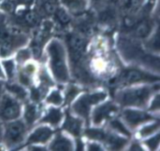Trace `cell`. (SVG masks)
<instances>
[{
  "label": "cell",
  "instance_id": "74e56055",
  "mask_svg": "<svg viewBox=\"0 0 160 151\" xmlns=\"http://www.w3.org/2000/svg\"><path fill=\"white\" fill-rule=\"evenodd\" d=\"M6 1H8V0H0V4H2L3 2H6Z\"/></svg>",
  "mask_w": 160,
  "mask_h": 151
},
{
  "label": "cell",
  "instance_id": "4fadbf2b",
  "mask_svg": "<svg viewBox=\"0 0 160 151\" xmlns=\"http://www.w3.org/2000/svg\"><path fill=\"white\" fill-rule=\"evenodd\" d=\"M54 134V131L52 127L46 124H40V126L36 127L31 134L26 136V140L24 141L23 147L29 145H46L50 142L52 137Z\"/></svg>",
  "mask_w": 160,
  "mask_h": 151
},
{
  "label": "cell",
  "instance_id": "6da1fadb",
  "mask_svg": "<svg viewBox=\"0 0 160 151\" xmlns=\"http://www.w3.org/2000/svg\"><path fill=\"white\" fill-rule=\"evenodd\" d=\"M158 92H159V82L124 87L115 92L114 102L120 107L144 109L147 107L152 96Z\"/></svg>",
  "mask_w": 160,
  "mask_h": 151
},
{
  "label": "cell",
  "instance_id": "3957f363",
  "mask_svg": "<svg viewBox=\"0 0 160 151\" xmlns=\"http://www.w3.org/2000/svg\"><path fill=\"white\" fill-rule=\"evenodd\" d=\"M29 38L25 33L8 25V17L0 10V57L8 58L19 49L27 45Z\"/></svg>",
  "mask_w": 160,
  "mask_h": 151
},
{
  "label": "cell",
  "instance_id": "5b68a950",
  "mask_svg": "<svg viewBox=\"0 0 160 151\" xmlns=\"http://www.w3.org/2000/svg\"><path fill=\"white\" fill-rule=\"evenodd\" d=\"M117 47L119 49L120 53L122 54L123 58L129 62L135 63L140 65H143L150 67L151 70L156 71L158 74L159 71V58L158 55L154 56L153 54H148L145 51V49H142L136 41L131 39L122 37L119 38L117 41Z\"/></svg>",
  "mask_w": 160,
  "mask_h": 151
},
{
  "label": "cell",
  "instance_id": "603a6c76",
  "mask_svg": "<svg viewBox=\"0 0 160 151\" xmlns=\"http://www.w3.org/2000/svg\"><path fill=\"white\" fill-rule=\"evenodd\" d=\"M108 129L125 137L128 138L131 137V131L127 127V125L123 122L121 119H117V118L111 119L109 120Z\"/></svg>",
  "mask_w": 160,
  "mask_h": 151
},
{
  "label": "cell",
  "instance_id": "836d02e7",
  "mask_svg": "<svg viewBox=\"0 0 160 151\" xmlns=\"http://www.w3.org/2000/svg\"><path fill=\"white\" fill-rule=\"evenodd\" d=\"M128 150H135V151L144 150V149L142 148V143H140L139 141H132L130 144L128 143Z\"/></svg>",
  "mask_w": 160,
  "mask_h": 151
},
{
  "label": "cell",
  "instance_id": "e575fe53",
  "mask_svg": "<svg viewBox=\"0 0 160 151\" xmlns=\"http://www.w3.org/2000/svg\"><path fill=\"white\" fill-rule=\"evenodd\" d=\"M34 2L35 0H13V3L15 4V6L23 7L31 6Z\"/></svg>",
  "mask_w": 160,
  "mask_h": 151
},
{
  "label": "cell",
  "instance_id": "8d00e7d4",
  "mask_svg": "<svg viewBox=\"0 0 160 151\" xmlns=\"http://www.w3.org/2000/svg\"><path fill=\"white\" fill-rule=\"evenodd\" d=\"M88 1L94 3V4H100L101 2H103V1H105V0H88Z\"/></svg>",
  "mask_w": 160,
  "mask_h": 151
},
{
  "label": "cell",
  "instance_id": "d6986e66",
  "mask_svg": "<svg viewBox=\"0 0 160 151\" xmlns=\"http://www.w3.org/2000/svg\"><path fill=\"white\" fill-rule=\"evenodd\" d=\"M64 8H66L70 15L82 16L83 15L89 6L88 0H60Z\"/></svg>",
  "mask_w": 160,
  "mask_h": 151
},
{
  "label": "cell",
  "instance_id": "ba28073f",
  "mask_svg": "<svg viewBox=\"0 0 160 151\" xmlns=\"http://www.w3.org/2000/svg\"><path fill=\"white\" fill-rule=\"evenodd\" d=\"M28 129L22 120L17 119L8 121L2 130V138L5 147L12 149L22 146L27 136Z\"/></svg>",
  "mask_w": 160,
  "mask_h": 151
},
{
  "label": "cell",
  "instance_id": "2e32d148",
  "mask_svg": "<svg viewBox=\"0 0 160 151\" xmlns=\"http://www.w3.org/2000/svg\"><path fill=\"white\" fill-rule=\"evenodd\" d=\"M64 117L65 113L59 106H51L49 108H47L42 117L39 118L38 122L39 124L49 125L52 128H57L62 124Z\"/></svg>",
  "mask_w": 160,
  "mask_h": 151
},
{
  "label": "cell",
  "instance_id": "8fae6325",
  "mask_svg": "<svg viewBox=\"0 0 160 151\" xmlns=\"http://www.w3.org/2000/svg\"><path fill=\"white\" fill-rule=\"evenodd\" d=\"M21 102L9 93H2L0 97V120L10 121L20 119L22 116Z\"/></svg>",
  "mask_w": 160,
  "mask_h": 151
},
{
  "label": "cell",
  "instance_id": "484cf974",
  "mask_svg": "<svg viewBox=\"0 0 160 151\" xmlns=\"http://www.w3.org/2000/svg\"><path fill=\"white\" fill-rule=\"evenodd\" d=\"M21 20L23 24H26L27 26H30V27H34L39 23L40 14L37 10L23 11V13L21 15Z\"/></svg>",
  "mask_w": 160,
  "mask_h": 151
},
{
  "label": "cell",
  "instance_id": "d590c367",
  "mask_svg": "<svg viewBox=\"0 0 160 151\" xmlns=\"http://www.w3.org/2000/svg\"><path fill=\"white\" fill-rule=\"evenodd\" d=\"M5 79H6V76H5V73L1 64V61H0V80H5Z\"/></svg>",
  "mask_w": 160,
  "mask_h": 151
},
{
  "label": "cell",
  "instance_id": "83f0119b",
  "mask_svg": "<svg viewBox=\"0 0 160 151\" xmlns=\"http://www.w3.org/2000/svg\"><path fill=\"white\" fill-rule=\"evenodd\" d=\"M145 44H144V49L146 50H150V51H155L158 54L159 51V36H158V28L157 26L156 31H154L152 33V35L145 39Z\"/></svg>",
  "mask_w": 160,
  "mask_h": 151
},
{
  "label": "cell",
  "instance_id": "ac0fdd59",
  "mask_svg": "<svg viewBox=\"0 0 160 151\" xmlns=\"http://www.w3.org/2000/svg\"><path fill=\"white\" fill-rule=\"evenodd\" d=\"M22 115L24 123L28 128H31L41 117V110L39 109V106L37 105V103L31 102L24 106L22 111Z\"/></svg>",
  "mask_w": 160,
  "mask_h": 151
},
{
  "label": "cell",
  "instance_id": "d6a6232c",
  "mask_svg": "<svg viewBox=\"0 0 160 151\" xmlns=\"http://www.w3.org/2000/svg\"><path fill=\"white\" fill-rule=\"evenodd\" d=\"M86 148H84V149H86L87 150H90V151H100V150H104L105 149L103 148V146L99 143V142H97V141H91L90 140V142H88L86 145H84Z\"/></svg>",
  "mask_w": 160,
  "mask_h": 151
},
{
  "label": "cell",
  "instance_id": "7402d4cb",
  "mask_svg": "<svg viewBox=\"0 0 160 151\" xmlns=\"http://www.w3.org/2000/svg\"><path fill=\"white\" fill-rule=\"evenodd\" d=\"M138 129L139 130L137 132V136L140 139L148 138L159 132V121H158V120H156L147 122V123L142 125Z\"/></svg>",
  "mask_w": 160,
  "mask_h": 151
},
{
  "label": "cell",
  "instance_id": "7a4b0ae2",
  "mask_svg": "<svg viewBox=\"0 0 160 151\" xmlns=\"http://www.w3.org/2000/svg\"><path fill=\"white\" fill-rule=\"evenodd\" d=\"M45 50L48 66L52 78L60 84L68 83L70 80V72L64 43L58 38H53L47 43Z\"/></svg>",
  "mask_w": 160,
  "mask_h": 151
},
{
  "label": "cell",
  "instance_id": "44dd1931",
  "mask_svg": "<svg viewBox=\"0 0 160 151\" xmlns=\"http://www.w3.org/2000/svg\"><path fill=\"white\" fill-rule=\"evenodd\" d=\"M5 89L8 93H9L10 95L18 99L20 102L27 99L28 92L26 91V88L21 85L20 83H14L11 81L10 83H8L5 85Z\"/></svg>",
  "mask_w": 160,
  "mask_h": 151
},
{
  "label": "cell",
  "instance_id": "1f68e13d",
  "mask_svg": "<svg viewBox=\"0 0 160 151\" xmlns=\"http://www.w3.org/2000/svg\"><path fill=\"white\" fill-rule=\"evenodd\" d=\"M159 101V92H158L157 93H155V94L152 96V98H151V100H150V102H149V104H148V106H147L148 111L151 112V113L153 112V114H155V113L158 114V111H159L160 107Z\"/></svg>",
  "mask_w": 160,
  "mask_h": 151
},
{
  "label": "cell",
  "instance_id": "9a60e30c",
  "mask_svg": "<svg viewBox=\"0 0 160 151\" xmlns=\"http://www.w3.org/2000/svg\"><path fill=\"white\" fill-rule=\"evenodd\" d=\"M47 149L56 151L74 150L75 142L69 134H66L65 133H57L53 134V136L50 140Z\"/></svg>",
  "mask_w": 160,
  "mask_h": 151
},
{
  "label": "cell",
  "instance_id": "277c9868",
  "mask_svg": "<svg viewBox=\"0 0 160 151\" xmlns=\"http://www.w3.org/2000/svg\"><path fill=\"white\" fill-rule=\"evenodd\" d=\"M107 40L99 37L94 45L89 59L88 66L94 76L99 78H108L113 75L112 69L116 68V64L113 56L107 50Z\"/></svg>",
  "mask_w": 160,
  "mask_h": 151
},
{
  "label": "cell",
  "instance_id": "4316f807",
  "mask_svg": "<svg viewBox=\"0 0 160 151\" xmlns=\"http://www.w3.org/2000/svg\"><path fill=\"white\" fill-rule=\"evenodd\" d=\"M45 102L48 105L60 106L64 104V95L62 92L58 89H52L45 96Z\"/></svg>",
  "mask_w": 160,
  "mask_h": 151
},
{
  "label": "cell",
  "instance_id": "e0dca14e",
  "mask_svg": "<svg viewBox=\"0 0 160 151\" xmlns=\"http://www.w3.org/2000/svg\"><path fill=\"white\" fill-rule=\"evenodd\" d=\"M38 72L36 64L32 62H27L24 64L21 65L20 68H17V78L21 85L24 86L25 88H30L33 86L34 83V77Z\"/></svg>",
  "mask_w": 160,
  "mask_h": 151
},
{
  "label": "cell",
  "instance_id": "f1b7e54d",
  "mask_svg": "<svg viewBox=\"0 0 160 151\" xmlns=\"http://www.w3.org/2000/svg\"><path fill=\"white\" fill-rule=\"evenodd\" d=\"M33 57L32 51L30 50V48H21L16 51V57L14 59L17 66H21L22 64H24L25 63H27L28 61L31 60V58Z\"/></svg>",
  "mask_w": 160,
  "mask_h": 151
},
{
  "label": "cell",
  "instance_id": "9c48e42d",
  "mask_svg": "<svg viewBox=\"0 0 160 151\" xmlns=\"http://www.w3.org/2000/svg\"><path fill=\"white\" fill-rule=\"evenodd\" d=\"M121 120L130 131H134L147 122L158 120V117L155 118L153 113L142 108L126 107L121 113Z\"/></svg>",
  "mask_w": 160,
  "mask_h": 151
},
{
  "label": "cell",
  "instance_id": "30bf717a",
  "mask_svg": "<svg viewBox=\"0 0 160 151\" xmlns=\"http://www.w3.org/2000/svg\"><path fill=\"white\" fill-rule=\"evenodd\" d=\"M120 106L114 101L107 99L95 106L90 114V121L94 126H100L104 121L114 118L119 112Z\"/></svg>",
  "mask_w": 160,
  "mask_h": 151
},
{
  "label": "cell",
  "instance_id": "5bb4252c",
  "mask_svg": "<svg viewBox=\"0 0 160 151\" xmlns=\"http://www.w3.org/2000/svg\"><path fill=\"white\" fill-rule=\"evenodd\" d=\"M83 120L74 114H72L69 110L67 111L65 117H64V120H63V122H62V130L77 138V137H80L81 134H82V131H83Z\"/></svg>",
  "mask_w": 160,
  "mask_h": 151
},
{
  "label": "cell",
  "instance_id": "f35d334b",
  "mask_svg": "<svg viewBox=\"0 0 160 151\" xmlns=\"http://www.w3.org/2000/svg\"><path fill=\"white\" fill-rule=\"evenodd\" d=\"M127 1H128V4H130V2H131V0H127Z\"/></svg>",
  "mask_w": 160,
  "mask_h": 151
},
{
  "label": "cell",
  "instance_id": "ffe728a7",
  "mask_svg": "<svg viewBox=\"0 0 160 151\" xmlns=\"http://www.w3.org/2000/svg\"><path fill=\"white\" fill-rule=\"evenodd\" d=\"M155 31V23L154 21L149 19H144L140 21L135 24L134 27V35L138 38L146 39L148 38L152 33Z\"/></svg>",
  "mask_w": 160,
  "mask_h": 151
},
{
  "label": "cell",
  "instance_id": "f546056e",
  "mask_svg": "<svg viewBox=\"0 0 160 151\" xmlns=\"http://www.w3.org/2000/svg\"><path fill=\"white\" fill-rule=\"evenodd\" d=\"M53 15L62 25H68L71 21V15L63 7H58Z\"/></svg>",
  "mask_w": 160,
  "mask_h": 151
},
{
  "label": "cell",
  "instance_id": "d4e9b609",
  "mask_svg": "<svg viewBox=\"0 0 160 151\" xmlns=\"http://www.w3.org/2000/svg\"><path fill=\"white\" fill-rule=\"evenodd\" d=\"M82 92V90L81 87L75 84H68V87L65 90L64 95V104L70 106V104Z\"/></svg>",
  "mask_w": 160,
  "mask_h": 151
},
{
  "label": "cell",
  "instance_id": "cb8c5ba5",
  "mask_svg": "<svg viewBox=\"0 0 160 151\" xmlns=\"http://www.w3.org/2000/svg\"><path fill=\"white\" fill-rule=\"evenodd\" d=\"M1 64L6 76V78H8L10 82L15 78L16 77V73H17V64L15 63V61L13 59L8 58H4L1 61Z\"/></svg>",
  "mask_w": 160,
  "mask_h": 151
},
{
  "label": "cell",
  "instance_id": "4dcf8cb0",
  "mask_svg": "<svg viewBox=\"0 0 160 151\" xmlns=\"http://www.w3.org/2000/svg\"><path fill=\"white\" fill-rule=\"evenodd\" d=\"M159 142H160V134L159 132L155 134L154 135L142 139V146H145L148 149L150 150H158L159 148Z\"/></svg>",
  "mask_w": 160,
  "mask_h": 151
},
{
  "label": "cell",
  "instance_id": "8992f818",
  "mask_svg": "<svg viewBox=\"0 0 160 151\" xmlns=\"http://www.w3.org/2000/svg\"><path fill=\"white\" fill-rule=\"evenodd\" d=\"M108 98V92L104 90H98L92 92L81 93L71 104L70 112L83 120V121L90 124V114L92 108L99 103Z\"/></svg>",
  "mask_w": 160,
  "mask_h": 151
},
{
  "label": "cell",
  "instance_id": "7c38bea8",
  "mask_svg": "<svg viewBox=\"0 0 160 151\" xmlns=\"http://www.w3.org/2000/svg\"><path fill=\"white\" fill-rule=\"evenodd\" d=\"M67 45L69 51V59L73 64H77L86 52L87 39L81 34L71 33L67 36Z\"/></svg>",
  "mask_w": 160,
  "mask_h": 151
},
{
  "label": "cell",
  "instance_id": "52a82bcc",
  "mask_svg": "<svg viewBox=\"0 0 160 151\" xmlns=\"http://www.w3.org/2000/svg\"><path fill=\"white\" fill-rule=\"evenodd\" d=\"M115 84L120 88L140 85V84H152L159 82V76L152 71H147L143 68L132 66L124 68L118 73L114 80Z\"/></svg>",
  "mask_w": 160,
  "mask_h": 151
}]
</instances>
